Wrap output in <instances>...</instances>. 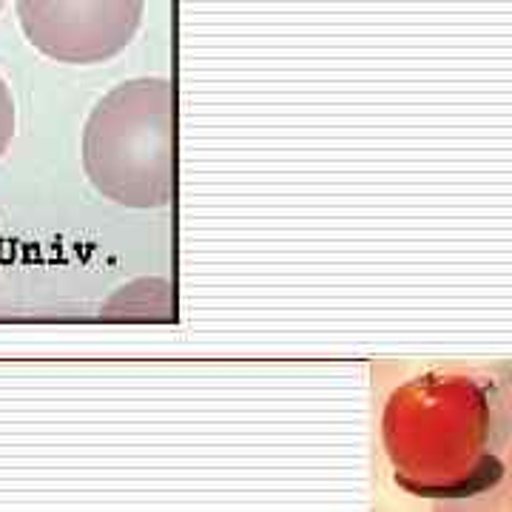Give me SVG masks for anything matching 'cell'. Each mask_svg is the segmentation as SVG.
Segmentation results:
<instances>
[{
  "label": "cell",
  "mask_w": 512,
  "mask_h": 512,
  "mask_svg": "<svg viewBox=\"0 0 512 512\" xmlns=\"http://www.w3.org/2000/svg\"><path fill=\"white\" fill-rule=\"evenodd\" d=\"M384 444L404 490L427 498H461L498 473L493 407L467 376H424L393 393L384 413Z\"/></svg>",
  "instance_id": "cell-1"
},
{
  "label": "cell",
  "mask_w": 512,
  "mask_h": 512,
  "mask_svg": "<svg viewBox=\"0 0 512 512\" xmlns=\"http://www.w3.org/2000/svg\"><path fill=\"white\" fill-rule=\"evenodd\" d=\"M83 168L106 200L160 208L177 188V92L163 77L128 80L94 106Z\"/></svg>",
  "instance_id": "cell-2"
},
{
  "label": "cell",
  "mask_w": 512,
  "mask_h": 512,
  "mask_svg": "<svg viewBox=\"0 0 512 512\" xmlns=\"http://www.w3.org/2000/svg\"><path fill=\"white\" fill-rule=\"evenodd\" d=\"M146 0H18L26 40L57 63L92 66L137 35Z\"/></svg>",
  "instance_id": "cell-3"
},
{
  "label": "cell",
  "mask_w": 512,
  "mask_h": 512,
  "mask_svg": "<svg viewBox=\"0 0 512 512\" xmlns=\"http://www.w3.org/2000/svg\"><path fill=\"white\" fill-rule=\"evenodd\" d=\"M15 123H18V114H15V100L12 92L6 86V80L0 77V157L6 154V148L15 137Z\"/></svg>",
  "instance_id": "cell-4"
},
{
  "label": "cell",
  "mask_w": 512,
  "mask_h": 512,
  "mask_svg": "<svg viewBox=\"0 0 512 512\" xmlns=\"http://www.w3.org/2000/svg\"><path fill=\"white\" fill-rule=\"evenodd\" d=\"M0 6H3V0H0Z\"/></svg>",
  "instance_id": "cell-5"
}]
</instances>
